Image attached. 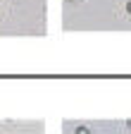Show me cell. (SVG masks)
I'll use <instances>...</instances> for the list:
<instances>
[{
	"label": "cell",
	"instance_id": "7a4b0ae2",
	"mask_svg": "<svg viewBox=\"0 0 131 134\" xmlns=\"http://www.w3.org/2000/svg\"><path fill=\"white\" fill-rule=\"evenodd\" d=\"M126 12L131 14V0H129V3H126Z\"/></svg>",
	"mask_w": 131,
	"mask_h": 134
},
{
	"label": "cell",
	"instance_id": "3957f363",
	"mask_svg": "<svg viewBox=\"0 0 131 134\" xmlns=\"http://www.w3.org/2000/svg\"><path fill=\"white\" fill-rule=\"evenodd\" d=\"M126 125H129V129H131V120H129V122H126Z\"/></svg>",
	"mask_w": 131,
	"mask_h": 134
},
{
	"label": "cell",
	"instance_id": "6da1fadb",
	"mask_svg": "<svg viewBox=\"0 0 131 134\" xmlns=\"http://www.w3.org/2000/svg\"><path fill=\"white\" fill-rule=\"evenodd\" d=\"M74 134H91V132H88L86 127H76V129H74Z\"/></svg>",
	"mask_w": 131,
	"mask_h": 134
}]
</instances>
